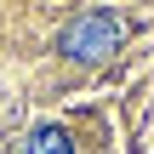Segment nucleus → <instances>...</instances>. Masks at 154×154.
Here are the masks:
<instances>
[{"mask_svg":"<svg viewBox=\"0 0 154 154\" xmlns=\"http://www.w3.org/2000/svg\"><path fill=\"white\" fill-rule=\"evenodd\" d=\"M57 51L69 63H103L109 51H120V17L114 11H80L63 23L57 34Z\"/></svg>","mask_w":154,"mask_h":154,"instance_id":"nucleus-1","label":"nucleus"},{"mask_svg":"<svg viewBox=\"0 0 154 154\" xmlns=\"http://www.w3.org/2000/svg\"><path fill=\"white\" fill-rule=\"evenodd\" d=\"M23 154H74V143H69V131H63V126H40V131H29Z\"/></svg>","mask_w":154,"mask_h":154,"instance_id":"nucleus-2","label":"nucleus"}]
</instances>
